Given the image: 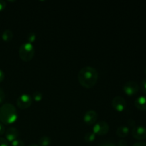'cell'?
<instances>
[{
	"label": "cell",
	"instance_id": "obj_1",
	"mask_svg": "<svg viewBox=\"0 0 146 146\" xmlns=\"http://www.w3.org/2000/svg\"><path fill=\"white\" fill-rule=\"evenodd\" d=\"M98 79V73L95 68L85 66L78 74V81L85 88H91L96 84Z\"/></svg>",
	"mask_w": 146,
	"mask_h": 146
},
{
	"label": "cell",
	"instance_id": "obj_2",
	"mask_svg": "<svg viewBox=\"0 0 146 146\" xmlns=\"http://www.w3.org/2000/svg\"><path fill=\"white\" fill-rule=\"evenodd\" d=\"M17 111L11 104H4L0 107V121L4 125H10L17 121Z\"/></svg>",
	"mask_w": 146,
	"mask_h": 146
},
{
	"label": "cell",
	"instance_id": "obj_3",
	"mask_svg": "<svg viewBox=\"0 0 146 146\" xmlns=\"http://www.w3.org/2000/svg\"><path fill=\"white\" fill-rule=\"evenodd\" d=\"M19 55L20 58L24 62H29L31 61L34 56V46L28 42L21 44L19 50Z\"/></svg>",
	"mask_w": 146,
	"mask_h": 146
},
{
	"label": "cell",
	"instance_id": "obj_4",
	"mask_svg": "<svg viewBox=\"0 0 146 146\" xmlns=\"http://www.w3.org/2000/svg\"><path fill=\"white\" fill-rule=\"evenodd\" d=\"M109 131V124L104 121L96 123L93 127V132L96 134V135H105L108 133Z\"/></svg>",
	"mask_w": 146,
	"mask_h": 146
},
{
	"label": "cell",
	"instance_id": "obj_5",
	"mask_svg": "<svg viewBox=\"0 0 146 146\" xmlns=\"http://www.w3.org/2000/svg\"><path fill=\"white\" fill-rule=\"evenodd\" d=\"M32 104V98L30 95L24 94L20 95L17 100V105L20 109L25 110L29 108Z\"/></svg>",
	"mask_w": 146,
	"mask_h": 146
},
{
	"label": "cell",
	"instance_id": "obj_6",
	"mask_svg": "<svg viewBox=\"0 0 146 146\" xmlns=\"http://www.w3.org/2000/svg\"><path fill=\"white\" fill-rule=\"evenodd\" d=\"M123 91L127 96H132L135 95L139 91V86L136 82L133 81H128L123 86Z\"/></svg>",
	"mask_w": 146,
	"mask_h": 146
},
{
	"label": "cell",
	"instance_id": "obj_7",
	"mask_svg": "<svg viewBox=\"0 0 146 146\" xmlns=\"http://www.w3.org/2000/svg\"><path fill=\"white\" fill-rule=\"evenodd\" d=\"M111 105L114 110L121 113L125 111V108H126V101H125V98H123L122 96H118L113 98Z\"/></svg>",
	"mask_w": 146,
	"mask_h": 146
},
{
	"label": "cell",
	"instance_id": "obj_8",
	"mask_svg": "<svg viewBox=\"0 0 146 146\" xmlns=\"http://www.w3.org/2000/svg\"><path fill=\"white\" fill-rule=\"evenodd\" d=\"M132 136L135 139L142 141L146 138V128L142 125H138V126L133 127L132 130Z\"/></svg>",
	"mask_w": 146,
	"mask_h": 146
},
{
	"label": "cell",
	"instance_id": "obj_9",
	"mask_svg": "<svg viewBox=\"0 0 146 146\" xmlns=\"http://www.w3.org/2000/svg\"><path fill=\"white\" fill-rule=\"evenodd\" d=\"M97 120H98V113L93 110L88 111L84 115V121L87 125H94L96 123Z\"/></svg>",
	"mask_w": 146,
	"mask_h": 146
},
{
	"label": "cell",
	"instance_id": "obj_10",
	"mask_svg": "<svg viewBox=\"0 0 146 146\" xmlns=\"http://www.w3.org/2000/svg\"><path fill=\"white\" fill-rule=\"evenodd\" d=\"M19 135V133L18 130L13 127H10L7 131H5V139L8 142L11 143L16 139H18Z\"/></svg>",
	"mask_w": 146,
	"mask_h": 146
},
{
	"label": "cell",
	"instance_id": "obj_11",
	"mask_svg": "<svg viewBox=\"0 0 146 146\" xmlns=\"http://www.w3.org/2000/svg\"><path fill=\"white\" fill-rule=\"evenodd\" d=\"M135 106L141 111H146V96H140L135 99Z\"/></svg>",
	"mask_w": 146,
	"mask_h": 146
},
{
	"label": "cell",
	"instance_id": "obj_12",
	"mask_svg": "<svg viewBox=\"0 0 146 146\" xmlns=\"http://www.w3.org/2000/svg\"><path fill=\"white\" fill-rule=\"evenodd\" d=\"M129 133L130 128L127 125H121L116 130V135L119 138H125Z\"/></svg>",
	"mask_w": 146,
	"mask_h": 146
},
{
	"label": "cell",
	"instance_id": "obj_13",
	"mask_svg": "<svg viewBox=\"0 0 146 146\" xmlns=\"http://www.w3.org/2000/svg\"><path fill=\"white\" fill-rule=\"evenodd\" d=\"M13 36H14V34L11 30L10 29H5L1 34V38L5 42L11 41L13 39Z\"/></svg>",
	"mask_w": 146,
	"mask_h": 146
},
{
	"label": "cell",
	"instance_id": "obj_14",
	"mask_svg": "<svg viewBox=\"0 0 146 146\" xmlns=\"http://www.w3.org/2000/svg\"><path fill=\"white\" fill-rule=\"evenodd\" d=\"M51 143V139L47 135L41 137L38 140V146H49Z\"/></svg>",
	"mask_w": 146,
	"mask_h": 146
},
{
	"label": "cell",
	"instance_id": "obj_15",
	"mask_svg": "<svg viewBox=\"0 0 146 146\" xmlns=\"http://www.w3.org/2000/svg\"><path fill=\"white\" fill-rule=\"evenodd\" d=\"M84 140L87 143H93L96 140V134L93 131L86 133L84 135Z\"/></svg>",
	"mask_w": 146,
	"mask_h": 146
},
{
	"label": "cell",
	"instance_id": "obj_16",
	"mask_svg": "<svg viewBox=\"0 0 146 146\" xmlns=\"http://www.w3.org/2000/svg\"><path fill=\"white\" fill-rule=\"evenodd\" d=\"M32 99H34V101H36V102H39L42 100L43 98V95L40 91H34L33 93V95L31 96Z\"/></svg>",
	"mask_w": 146,
	"mask_h": 146
},
{
	"label": "cell",
	"instance_id": "obj_17",
	"mask_svg": "<svg viewBox=\"0 0 146 146\" xmlns=\"http://www.w3.org/2000/svg\"><path fill=\"white\" fill-rule=\"evenodd\" d=\"M27 42L32 44V43H34V41H36V35L35 33L34 32L29 33V34H27Z\"/></svg>",
	"mask_w": 146,
	"mask_h": 146
},
{
	"label": "cell",
	"instance_id": "obj_18",
	"mask_svg": "<svg viewBox=\"0 0 146 146\" xmlns=\"http://www.w3.org/2000/svg\"><path fill=\"white\" fill-rule=\"evenodd\" d=\"M10 145L11 146H25L24 141L19 139H16L15 141H12L10 143Z\"/></svg>",
	"mask_w": 146,
	"mask_h": 146
},
{
	"label": "cell",
	"instance_id": "obj_19",
	"mask_svg": "<svg viewBox=\"0 0 146 146\" xmlns=\"http://www.w3.org/2000/svg\"><path fill=\"white\" fill-rule=\"evenodd\" d=\"M141 88L143 92L146 94V78H144V79L141 81Z\"/></svg>",
	"mask_w": 146,
	"mask_h": 146
},
{
	"label": "cell",
	"instance_id": "obj_20",
	"mask_svg": "<svg viewBox=\"0 0 146 146\" xmlns=\"http://www.w3.org/2000/svg\"><path fill=\"white\" fill-rule=\"evenodd\" d=\"M4 99H5V93L3 91L2 88H0V104L3 103Z\"/></svg>",
	"mask_w": 146,
	"mask_h": 146
},
{
	"label": "cell",
	"instance_id": "obj_21",
	"mask_svg": "<svg viewBox=\"0 0 146 146\" xmlns=\"http://www.w3.org/2000/svg\"><path fill=\"white\" fill-rule=\"evenodd\" d=\"M0 146H9V142L5 138L0 137Z\"/></svg>",
	"mask_w": 146,
	"mask_h": 146
},
{
	"label": "cell",
	"instance_id": "obj_22",
	"mask_svg": "<svg viewBox=\"0 0 146 146\" xmlns=\"http://www.w3.org/2000/svg\"><path fill=\"white\" fill-rule=\"evenodd\" d=\"M4 133H5V128H4V124L0 121V136L2 135Z\"/></svg>",
	"mask_w": 146,
	"mask_h": 146
},
{
	"label": "cell",
	"instance_id": "obj_23",
	"mask_svg": "<svg viewBox=\"0 0 146 146\" xmlns=\"http://www.w3.org/2000/svg\"><path fill=\"white\" fill-rule=\"evenodd\" d=\"M6 7V1L0 0V11H3Z\"/></svg>",
	"mask_w": 146,
	"mask_h": 146
},
{
	"label": "cell",
	"instance_id": "obj_24",
	"mask_svg": "<svg viewBox=\"0 0 146 146\" xmlns=\"http://www.w3.org/2000/svg\"><path fill=\"white\" fill-rule=\"evenodd\" d=\"M99 146H117L115 143H113L111 142H106L104 143L101 144Z\"/></svg>",
	"mask_w": 146,
	"mask_h": 146
},
{
	"label": "cell",
	"instance_id": "obj_25",
	"mask_svg": "<svg viewBox=\"0 0 146 146\" xmlns=\"http://www.w3.org/2000/svg\"><path fill=\"white\" fill-rule=\"evenodd\" d=\"M118 146H128V144H127V142L124 140H121V141L118 142Z\"/></svg>",
	"mask_w": 146,
	"mask_h": 146
},
{
	"label": "cell",
	"instance_id": "obj_26",
	"mask_svg": "<svg viewBox=\"0 0 146 146\" xmlns=\"http://www.w3.org/2000/svg\"><path fill=\"white\" fill-rule=\"evenodd\" d=\"M4 77H5V76H4V71L1 69H0V83L2 82V81H4Z\"/></svg>",
	"mask_w": 146,
	"mask_h": 146
},
{
	"label": "cell",
	"instance_id": "obj_27",
	"mask_svg": "<svg viewBox=\"0 0 146 146\" xmlns=\"http://www.w3.org/2000/svg\"><path fill=\"white\" fill-rule=\"evenodd\" d=\"M133 146H146V143L145 142H137L135 143Z\"/></svg>",
	"mask_w": 146,
	"mask_h": 146
},
{
	"label": "cell",
	"instance_id": "obj_28",
	"mask_svg": "<svg viewBox=\"0 0 146 146\" xmlns=\"http://www.w3.org/2000/svg\"><path fill=\"white\" fill-rule=\"evenodd\" d=\"M128 125H130V126L135 127V121H134V120H133V119H130L129 121H128Z\"/></svg>",
	"mask_w": 146,
	"mask_h": 146
},
{
	"label": "cell",
	"instance_id": "obj_29",
	"mask_svg": "<svg viewBox=\"0 0 146 146\" xmlns=\"http://www.w3.org/2000/svg\"><path fill=\"white\" fill-rule=\"evenodd\" d=\"M28 146H38V145H36V144H31V145H29Z\"/></svg>",
	"mask_w": 146,
	"mask_h": 146
},
{
	"label": "cell",
	"instance_id": "obj_30",
	"mask_svg": "<svg viewBox=\"0 0 146 146\" xmlns=\"http://www.w3.org/2000/svg\"><path fill=\"white\" fill-rule=\"evenodd\" d=\"M145 74H146V67H145Z\"/></svg>",
	"mask_w": 146,
	"mask_h": 146
}]
</instances>
